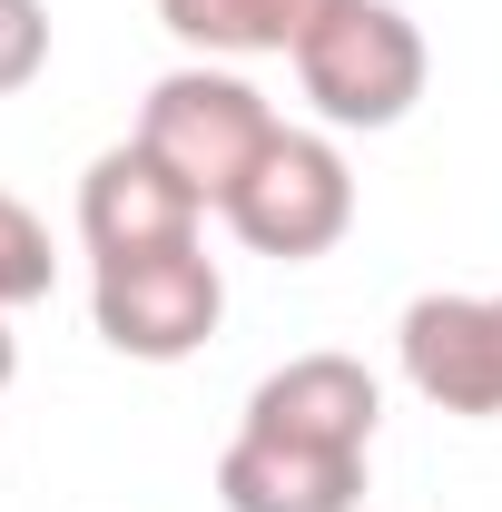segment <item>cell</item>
<instances>
[{"instance_id": "obj_9", "label": "cell", "mask_w": 502, "mask_h": 512, "mask_svg": "<svg viewBox=\"0 0 502 512\" xmlns=\"http://www.w3.org/2000/svg\"><path fill=\"white\" fill-rule=\"evenodd\" d=\"M345 0H158V20H168V40H188V50H227V60H256V50H306L315 20H335Z\"/></svg>"}, {"instance_id": "obj_5", "label": "cell", "mask_w": 502, "mask_h": 512, "mask_svg": "<svg viewBox=\"0 0 502 512\" xmlns=\"http://www.w3.org/2000/svg\"><path fill=\"white\" fill-rule=\"evenodd\" d=\"M404 375L443 414H502V296H414L404 306Z\"/></svg>"}, {"instance_id": "obj_10", "label": "cell", "mask_w": 502, "mask_h": 512, "mask_svg": "<svg viewBox=\"0 0 502 512\" xmlns=\"http://www.w3.org/2000/svg\"><path fill=\"white\" fill-rule=\"evenodd\" d=\"M50 276H60L50 227H40L20 197H0V306H40V296H50Z\"/></svg>"}, {"instance_id": "obj_3", "label": "cell", "mask_w": 502, "mask_h": 512, "mask_svg": "<svg viewBox=\"0 0 502 512\" xmlns=\"http://www.w3.org/2000/svg\"><path fill=\"white\" fill-rule=\"evenodd\" d=\"M89 316H99V335H109V355H128V365H178V355H197V345L217 335L227 276H217L197 247L109 256L99 286H89Z\"/></svg>"}, {"instance_id": "obj_8", "label": "cell", "mask_w": 502, "mask_h": 512, "mask_svg": "<svg viewBox=\"0 0 502 512\" xmlns=\"http://www.w3.org/2000/svg\"><path fill=\"white\" fill-rule=\"evenodd\" d=\"M227 512H355L365 503V453H315V444H266L237 434L217 463Z\"/></svg>"}, {"instance_id": "obj_6", "label": "cell", "mask_w": 502, "mask_h": 512, "mask_svg": "<svg viewBox=\"0 0 502 512\" xmlns=\"http://www.w3.org/2000/svg\"><path fill=\"white\" fill-rule=\"evenodd\" d=\"M197 207L207 197L188 178H168L148 148H109L79 188V237L99 266L109 256H168V247H197Z\"/></svg>"}, {"instance_id": "obj_7", "label": "cell", "mask_w": 502, "mask_h": 512, "mask_svg": "<svg viewBox=\"0 0 502 512\" xmlns=\"http://www.w3.org/2000/svg\"><path fill=\"white\" fill-rule=\"evenodd\" d=\"M384 394L355 355H296L247 394V434L266 444H315V453H365L375 444Z\"/></svg>"}, {"instance_id": "obj_2", "label": "cell", "mask_w": 502, "mask_h": 512, "mask_svg": "<svg viewBox=\"0 0 502 512\" xmlns=\"http://www.w3.org/2000/svg\"><path fill=\"white\" fill-rule=\"evenodd\" d=\"M424 30L394 10V0H345L335 20H315L306 50H296V79L306 99L335 128H394L414 99H424Z\"/></svg>"}, {"instance_id": "obj_4", "label": "cell", "mask_w": 502, "mask_h": 512, "mask_svg": "<svg viewBox=\"0 0 502 512\" xmlns=\"http://www.w3.org/2000/svg\"><path fill=\"white\" fill-rule=\"evenodd\" d=\"M227 227H237L256 256H286V266H296V256H325L355 227V178H345V158H335L325 138H296V128H286L247 178H237Z\"/></svg>"}, {"instance_id": "obj_12", "label": "cell", "mask_w": 502, "mask_h": 512, "mask_svg": "<svg viewBox=\"0 0 502 512\" xmlns=\"http://www.w3.org/2000/svg\"><path fill=\"white\" fill-rule=\"evenodd\" d=\"M10 365H20V355H10V325H0V384H10Z\"/></svg>"}, {"instance_id": "obj_11", "label": "cell", "mask_w": 502, "mask_h": 512, "mask_svg": "<svg viewBox=\"0 0 502 512\" xmlns=\"http://www.w3.org/2000/svg\"><path fill=\"white\" fill-rule=\"evenodd\" d=\"M50 69V10L40 0H0V99L30 89Z\"/></svg>"}, {"instance_id": "obj_1", "label": "cell", "mask_w": 502, "mask_h": 512, "mask_svg": "<svg viewBox=\"0 0 502 512\" xmlns=\"http://www.w3.org/2000/svg\"><path fill=\"white\" fill-rule=\"evenodd\" d=\"M276 138H286L276 109L256 99L247 79H227V69H178V79H158L148 109H138V148H148L168 178H188L207 207H227L237 178H247Z\"/></svg>"}]
</instances>
